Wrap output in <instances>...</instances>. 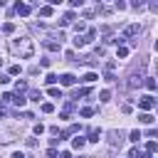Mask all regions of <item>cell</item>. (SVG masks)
Here are the masks:
<instances>
[{
    "instance_id": "2e32d148",
    "label": "cell",
    "mask_w": 158,
    "mask_h": 158,
    "mask_svg": "<svg viewBox=\"0 0 158 158\" xmlns=\"http://www.w3.org/2000/svg\"><path fill=\"white\" fill-rule=\"evenodd\" d=\"M141 138H143V136H141V131H131V136H128V141H133V143H136V141H141Z\"/></svg>"
},
{
    "instance_id": "4dcf8cb0",
    "label": "cell",
    "mask_w": 158,
    "mask_h": 158,
    "mask_svg": "<svg viewBox=\"0 0 158 158\" xmlns=\"http://www.w3.org/2000/svg\"><path fill=\"white\" fill-rule=\"evenodd\" d=\"M10 74H12V77L20 74V64H12V67H10Z\"/></svg>"
},
{
    "instance_id": "30bf717a",
    "label": "cell",
    "mask_w": 158,
    "mask_h": 158,
    "mask_svg": "<svg viewBox=\"0 0 158 158\" xmlns=\"http://www.w3.org/2000/svg\"><path fill=\"white\" fill-rule=\"evenodd\" d=\"M72 20H74V12H67V15H64V17H62V20H59V25H62V27H64V25H69V22H72Z\"/></svg>"
},
{
    "instance_id": "d590c367",
    "label": "cell",
    "mask_w": 158,
    "mask_h": 158,
    "mask_svg": "<svg viewBox=\"0 0 158 158\" xmlns=\"http://www.w3.org/2000/svg\"><path fill=\"white\" fill-rule=\"evenodd\" d=\"M0 64H2V59H0Z\"/></svg>"
},
{
    "instance_id": "ba28073f",
    "label": "cell",
    "mask_w": 158,
    "mask_h": 158,
    "mask_svg": "<svg viewBox=\"0 0 158 158\" xmlns=\"http://www.w3.org/2000/svg\"><path fill=\"white\" fill-rule=\"evenodd\" d=\"M52 12H54L52 5H40V15H42V17H52Z\"/></svg>"
},
{
    "instance_id": "ac0fdd59",
    "label": "cell",
    "mask_w": 158,
    "mask_h": 158,
    "mask_svg": "<svg viewBox=\"0 0 158 158\" xmlns=\"http://www.w3.org/2000/svg\"><path fill=\"white\" fill-rule=\"evenodd\" d=\"M104 67H106V72H109V74H114V67H116V62H114V59H109Z\"/></svg>"
},
{
    "instance_id": "d6986e66",
    "label": "cell",
    "mask_w": 158,
    "mask_h": 158,
    "mask_svg": "<svg viewBox=\"0 0 158 158\" xmlns=\"http://www.w3.org/2000/svg\"><path fill=\"white\" fill-rule=\"evenodd\" d=\"M15 89H17V94H20V91H25V89H27V81H22V79H20V81L15 84Z\"/></svg>"
},
{
    "instance_id": "7c38bea8",
    "label": "cell",
    "mask_w": 158,
    "mask_h": 158,
    "mask_svg": "<svg viewBox=\"0 0 158 158\" xmlns=\"http://www.w3.org/2000/svg\"><path fill=\"white\" fill-rule=\"evenodd\" d=\"M94 37H96V30H89V32L84 35V42L89 44V42H94Z\"/></svg>"
},
{
    "instance_id": "4fadbf2b",
    "label": "cell",
    "mask_w": 158,
    "mask_h": 158,
    "mask_svg": "<svg viewBox=\"0 0 158 158\" xmlns=\"http://www.w3.org/2000/svg\"><path fill=\"white\" fill-rule=\"evenodd\" d=\"M96 79H99V77H96L94 72H89V74H84V81H86V84H91V81H96Z\"/></svg>"
},
{
    "instance_id": "5bb4252c",
    "label": "cell",
    "mask_w": 158,
    "mask_h": 158,
    "mask_svg": "<svg viewBox=\"0 0 158 158\" xmlns=\"http://www.w3.org/2000/svg\"><path fill=\"white\" fill-rule=\"evenodd\" d=\"M143 84H146V86H148L151 91L156 89V79H153V77H146V81H143Z\"/></svg>"
},
{
    "instance_id": "1f68e13d",
    "label": "cell",
    "mask_w": 158,
    "mask_h": 158,
    "mask_svg": "<svg viewBox=\"0 0 158 158\" xmlns=\"http://www.w3.org/2000/svg\"><path fill=\"white\" fill-rule=\"evenodd\" d=\"M128 158H141V153H138V148H131V153H128Z\"/></svg>"
},
{
    "instance_id": "83f0119b",
    "label": "cell",
    "mask_w": 158,
    "mask_h": 158,
    "mask_svg": "<svg viewBox=\"0 0 158 158\" xmlns=\"http://www.w3.org/2000/svg\"><path fill=\"white\" fill-rule=\"evenodd\" d=\"M89 94V89H77V94H74V99H79V96H86Z\"/></svg>"
},
{
    "instance_id": "3957f363",
    "label": "cell",
    "mask_w": 158,
    "mask_h": 158,
    "mask_svg": "<svg viewBox=\"0 0 158 158\" xmlns=\"http://www.w3.org/2000/svg\"><path fill=\"white\" fill-rule=\"evenodd\" d=\"M138 32H141V25H136V22H133V25H128V27L123 30L121 40H126V37H133V35H138Z\"/></svg>"
},
{
    "instance_id": "52a82bcc",
    "label": "cell",
    "mask_w": 158,
    "mask_h": 158,
    "mask_svg": "<svg viewBox=\"0 0 158 158\" xmlns=\"http://www.w3.org/2000/svg\"><path fill=\"white\" fill-rule=\"evenodd\" d=\"M59 81H62V86H72V84L77 81V77H74V74H62Z\"/></svg>"
},
{
    "instance_id": "277c9868",
    "label": "cell",
    "mask_w": 158,
    "mask_h": 158,
    "mask_svg": "<svg viewBox=\"0 0 158 158\" xmlns=\"http://www.w3.org/2000/svg\"><path fill=\"white\" fill-rule=\"evenodd\" d=\"M101 138V128H89V133H86V141H91V143H96Z\"/></svg>"
},
{
    "instance_id": "d6a6232c",
    "label": "cell",
    "mask_w": 158,
    "mask_h": 158,
    "mask_svg": "<svg viewBox=\"0 0 158 158\" xmlns=\"http://www.w3.org/2000/svg\"><path fill=\"white\" fill-rule=\"evenodd\" d=\"M10 81V77H5V74H0V84H7Z\"/></svg>"
},
{
    "instance_id": "d4e9b609",
    "label": "cell",
    "mask_w": 158,
    "mask_h": 158,
    "mask_svg": "<svg viewBox=\"0 0 158 158\" xmlns=\"http://www.w3.org/2000/svg\"><path fill=\"white\" fill-rule=\"evenodd\" d=\"M91 114H94V109H89V106H84V109H81V116H84V118H89Z\"/></svg>"
},
{
    "instance_id": "603a6c76",
    "label": "cell",
    "mask_w": 158,
    "mask_h": 158,
    "mask_svg": "<svg viewBox=\"0 0 158 158\" xmlns=\"http://www.w3.org/2000/svg\"><path fill=\"white\" fill-rule=\"evenodd\" d=\"M30 99H32V101H40V99H42V91H30Z\"/></svg>"
},
{
    "instance_id": "f1b7e54d",
    "label": "cell",
    "mask_w": 158,
    "mask_h": 158,
    "mask_svg": "<svg viewBox=\"0 0 158 158\" xmlns=\"http://www.w3.org/2000/svg\"><path fill=\"white\" fill-rule=\"evenodd\" d=\"M99 99H101V101H109V99H111V91H101Z\"/></svg>"
},
{
    "instance_id": "7a4b0ae2",
    "label": "cell",
    "mask_w": 158,
    "mask_h": 158,
    "mask_svg": "<svg viewBox=\"0 0 158 158\" xmlns=\"http://www.w3.org/2000/svg\"><path fill=\"white\" fill-rule=\"evenodd\" d=\"M138 106H141L143 111H151V109L156 106V99H153V96H141V99H138Z\"/></svg>"
},
{
    "instance_id": "4316f807",
    "label": "cell",
    "mask_w": 158,
    "mask_h": 158,
    "mask_svg": "<svg viewBox=\"0 0 158 158\" xmlns=\"http://www.w3.org/2000/svg\"><path fill=\"white\" fill-rule=\"evenodd\" d=\"M49 96H59V99H62V91H59L57 86H52V89H49Z\"/></svg>"
},
{
    "instance_id": "484cf974",
    "label": "cell",
    "mask_w": 158,
    "mask_h": 158,
    "mask_svg": "<svg viewBox=\"0 0 158 158\" xmlns=\"http://www.w3.org/2000/svg\"><path fill=\"white\" fill-rule=\"evenodd\" d=\"M84 27H86V25H84V22H81V20H79V22H74V30H77V35H79V32H81V30H84Z\"/></svg>"
},
{
    "instance_id": "8fae6325",
    "label": "cell",
    "mask_w": 158,
    "mask_h": 158,
    "mask_svg": "<svg viewBox=\"0 0 158 158\" xmlns=\"http://www.w3.org/2000/svg\"><path fill=\"white\" fill-rule=\"evenodd\" d=\"M2 32H5V35H12V32H15V25H12V22H5V25H2Z\"/></svg>"
},
{
    "instance_id": "9c48e42d",
    "label": "cell",
    "mask_w": 158,
    "mask_h": 158,
    "mask_svg": "<svg viewBox=\"0 0 158 158\" xmlns=\"http://www.w3.org/2000/svg\"><path fill=\"white\" fill-rule=\"evenodd\" d=\"M84 143H86V138H84V136H77V138L72 141V146H74L77 151H81V148H84Z\"/></svg>"
},
{
    "instance_id": "6da1fadb",
    "label": "cell",
    "mask_w": 158,
    "mask_h": 158,
    "mask_svg": "<svg viewBox=\"0 0 158 158\" xmlns=\"http://www.w3.org/2000/svg\"><path fill=\"white\" fill-rule=\"evenodd\" d=\"M12 52L15 54H20V57H25V59H30L32 54H35V44H32V40H27V37H22V40H12Z\"/></svg>"
},
{
    "instance_id": "7402d4cb",
    "label": "cell",
    "mask_w": 158,
    "mask_h": 158,
    "mask_svg": "<svg viewBox=\"0 0 158 158\" xmlns=\"http://www.w3.org/2000/svg\"><path fill=\"white\" fill-rule=\"evenodd\" d=\"M57 79H59V77H57V74H47V77H44V81H47V84H54V81H57Z\"/></svg>"
},
{
    "instance_id": "8992f818",
    "label": "cell",
    "mask_w": 158,
    "mask_h": 158,
    "mask_svg": "<svg viewBox=\"0 0 158 158\" xmlns=\"http://www.w3.org/2000/svg\"><path fill=\"white\" fill-rule=\"evenodd\" d=\"M44 47L52 49V52H59V49H62V42H57V40H44Z\"/></svg>"
},
{
    "instance_id": "5b68a950",
    "label": "cell",
    "mask_w": 158,
    "mask_h": 158,
    "mask_svg": "<svg viewBox=\"0 0 158 158\" xmlns=\"http://www.w3.org/2000/svg\"><path fill=\"white\" fill-rule=\"evenodd\" d=\"M15 10H17V15H22V17H27L32 7H30V5H25V2H17V5H15Z\"/></svg>"
},
{
    "instance_id": "f546056e",
    "label": "cell",
    "mask_w": 158,
    "mask_h": 158,
    "mask_svg": "<svg viewBox=\"0 0 158 158\" xmlns=\"http://www.w3.org/2000/svg\"><path fill=\"white\" fill-rule=\"evenodd\" d=\"M42 111H44V114H52L54 106H52V104H42Z\"/></svg>"
},
{
    "instance_id": "44dd1931",
    "label": "cell",
    "mask_w": 158,
    "mask_h": 158,
    "mask_svg": "<svg viewBox=\"0 0 158 158\" xmlns=\"http://www.w3.org/2000/svg\"><path fill=\"white\" fill-rule=\"evenodd\" d=\"M156 148H158V143H156V141H148V146H146V153H153Z\"/></svg>"
},
{
    "instance_id": "836d02e7",
    "label": "cell",
    "mask_w": 158,
    "mask_h": 158,
    "mask_svg": "<svg viewBox=\"0 0 158 158\" xmlns=\"http://www.w3.org/2000/svg\"><path fill=\"white\" fill-rule=\"evenodd\" d=\"M10 158H25V153H20V151H15V153H12Z\"/></svg>"
},
{
    "instance_id": "e0dca14e",
    "label": "cell",
    "mask_w": 158,
    "mask_h": 158,
    "mask_svg": "<svg viewBox=\"0 0 158 158\" xmlns=\"http://www.w3.org/2000/svg\"><path fill=\"white\" fill-rule=\"evenodd\" d=\"M84 44H86V42H84V37H81V35H77V37H74V47H84Z\"/></svg>"
},
{
    "instance_id": "cb8c5ba5",
    "label": "cell",
    "mask_w": 158,
    "mask_h": 158,
    "mask_svg": "<svg viewBox=\"0 0 158 158\" xmlns=\"http://www.w3.org/2000/svg\"><path fill=\"white\" fill-rule=\"evenodd\" d=\"M0 99H2V101H5V104H10V101H12V99H15V96H12V94H10V91H5V94H2V96H0Z\"/></svg>"
},
{
    "instance_id": "ffe728a7",
    "label": "cell",
    "mask_w": 158,
    "mask_h": 158,
    "mask_svg": "<svg viewBox=\"0 0 158 158\" xmlns=\"http://www.w3.org/2000/svg\"><path fill=\"white\" fill-rule=\"evenodd\" d=\"M12 104H17V106H25V104H27V99H25V96H15V99H12Z\"/></svg>"
},
{
    "instance_id": "9a60e30c",
    "label": "cell",
    "mask_w": 158,
    "mask_h": 158,
    "mask_svg": "<svg viewBox=\"0 0 158 158\" xmlns=\"http://www.w3.org/2000/svg\"><path fill=\"white\" fill-rule=\"evenodd\" d=\"M138 118H141V123H153V116L151 114H141Z\"/></svg>"
},
{
    "instance_id": "e575fe53",
    "label": "cell",
    "mask_w": 158,
    "mask_h": 158,
    "mask_svg": "<svg viewBox=\"0 0 158 158\" xmlns=\"http://www.w3.org/2000/svg\"><path fill=\"white\" fill-rule=\"evenodd\" d=\"M59 158H72V153H69V151H64V153H62Z\"/></svg>"
}]
</instances>
